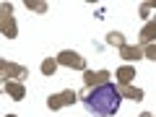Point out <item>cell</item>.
<instances>
[{
  "instance_id": "cell-15",
  "label": "cell",
  "mask_w": 156,
  "mask_h": 117,
  "mask_svg": "<svg viewBox=\"0 0 156 117\" xmlns=\"http://www.w3.org/2000/svg\"><path fill=\"white\" fill-rule=\"evenodd\" d=\"M62 99H65V107H73V104H76V99H78V94L73 89H65V91H62Z\"/></svg>"
},
{
  "instance_id": "cell-9",
  "label": "cell",
  "mask_w": 156,
  "mask_h": 117,
  "mask_svg": "<svg viewBox=\"0 0 156 117\" xmlns=\"http://www.w3.org/2000/svg\"><path fill=\"white\" fill-rule=\"evenodd\" d=\"M133 78H135V68L133 65H120V68H117V73H115V81L120 86L133 83Z\"/></svg>"
},
{
  "instance_id": "cell-1",
  "label": "cell",
  "mask_w": 156,
  "mask_h": 117,
  "mask_svg": "<svg viewBox=\"0 0 156 117\" xmlns=\"http://www.w3.org/2000/svg\"><path fill=\"white\" fill-rule=\"evenodd\" d=\"M120 101H122V94H120V89L115 83L86 89V94H83V107L94 117H115L120 112Z\"/></svg>"
},
{
  "instance_id": "cell-13",
  "label": "cell",
  "mask_w": 156,
  "mask_h": 117,
  "mask_svg": "<svg viewBox=\"0 0 156 117\" xmlns=\"http://www.w3.org/2000/svg\"><path fill=\"white\" fill-rule=\"evenodd\" d=\"M107 44H112V47H117V50H120V47H125L128 42H125V34H120V31H109V34H107Z\"/></svg>"
},
{
  "instance_id": "cell-14",
  "label": "cell",
  "mask_w": 156,
  "mask_h": 117,
  "mask_svg": "<svg viewBox=\"0 0 156 117\" xmlns=\"http://www.w3.org/2000/svg\"><path fill=\"white\" fill-rule=\"evenodd\" d=\"M26 8L31 13H47V8H50V5H47L44 0H26Z\"/></svg>"
},
{
  "instance_id": "cell-4",
  "label": "cell",
  "mask_w": 156,
  "mask_h": 117,
  "mask_svg": "<svg viewBox=\"0 0 156 117\" xmlns=\"http://www.w3.org/2000/svg\"><path fill=\"white\" fill-rule=\"evenodd\" d=\"M0 70L5 76V81H23L29 76V68L18 65V62H11V60H0Z\"/></svg>"
},
{
  "instance_id": "cell-19",
  "label": "cell",
  "mask_w": 156,
  "mask_h": 117,
  "mask_svg": "<svg viewBox=\"0 0 156 117\" xmlns=\"http://www.w3.org/2000/svg\"><path fill=\"white\" fill-rule=\"evenodd\" d=\"M5 117H18V115H5Z\"/></svg>"
},
{
  "instance_id": "cell-6",
  "label": "cell",
  "mask_w": 156,
  "mask_h": 117,
  "mask_svg": "<svg viewBox=\"0 0 156 117\" xmlns=\"http://www.w3.org/2000/svg\"><path fill=\"white\" fill-rule=\"evenodd\" d=\"M154 39H156V18H151L138 31V42H140V47H146V44H154Z\"/></svg>"
},
{
  "instance_id": "cell-10",
  "label": "cell",
  "mask_w": 156,
  "mask_h": 117,
  "mask_svg": "<svg viewBox=\"0 0 156 117\" xmlns=\"http://www.w3.org/2000/svg\"><path fill=\"white\" fill-rule=\"evenodd\" d=\"M120 94H122V99L143 101V89H138V86H133V83H128V86H120Z\"/></svg>"
},
{
  "instance_id": "cell-3",
  "label": "cell",
  "mask_w": 156,
  "mask_h": 117,
  "mask_svg": "<svg viewBox=\"0 0 156 117\" xmlns=\"http://www.w3.org/2000/svg\"><path fill=\"white\" fill-rule=\"evenodd\" d=\"M57 65H62V68H76V70H86V57L83 55H78L76 50H62V52H57Z\"/></svg>"
},
{
  "instance_id": "cell-17",
  "label": "cell",
  "mask_w": 156,
  "mask_h": 117,
  "mask_svg": "<svg viewBox=\"0 0 156 117\" xmlns=\"http://www.w3.org/2000/svg\"><path fill=\"white\" fill-rule=\"evenodd\" d=\"M143 57H148V60L156 62V44H146L143 47Z\"/></svg>"
},
{
  "instance_id": "cell-2",
  "label": "cell",
  "mask_w": 156,
  "mask_h": 117,
  "mask_svg": "<svg viewBox=\"0 0 156 117\" xmlns=\"http://www.w3.org/2000/svg\"><path fill=\"white\" fill-rule=\"evenodd\" d=\"M0 29H3V37L8 39H16L18 37V29H16V18H13V5L11 3H3L0 5Z\"/></svg>"
},
{
  "instance_id": "cell-5",
  "label": "cell",
  "mask_w": 156,
  "mask_h": 117,
  "mask_svg": "<svg viewBox=\"0 0 156 117\" xmlns=\"http://www.w3.org/2000/svg\"><path fill=\"white\" fill-rule=\"evenodd\" d=\"M112 73L109 70H83V86L86 89H96V86L109 83Z\"/></svg>"
},
{
  "instance_id": "cell-7",
  "label": "cell",
  "mask_w": 156,
  "mask_h": 117,
  "mask_svg": "<svg viewBox=\"0 0 156 117\" xmlns=\"http://www.w3.org/2000/svg\"><path fill=\"white\" fill-rule=\"evenodd\" d=\"M120 57H122L125 62H138L140 57H143V47L140 44H125V47H120Z\"/></svg>"
},
{
  "instance_id": "cell-12",
  "label": "cell",
  "mask_w": 156,
  "mask_h": 117,
  "mask_svg": "<svg viewBox=\"0 0 156 117\" xmlns=\"http://www.w3.org/2000/svg\"><path fill=\"white\" fill-rule=\"evenodd\" d=\"M47 107H50L52 112L62 109V107H65V99H62V91H60V94H50V96H47Z\"/></svg>"
},
{
  "instance_id": "cell-11",
  "label": "cell",
  "mask_w": 156,
  "mask_h": 117,
  "mask_svg": "<svg viewBox=\"0 0 156 117\" xmlns=\"http://www.w3.org/2000/svg\"><path fill=\"white\" fill-rule=\"evenodd\" d=\"M39 70H42V76H55L57 60H55V57H44V60H42V65H39Z\"/></svg>"
},
{
  "instance_id": "cell-16",
  "label": "cell",
  "mask_w": 156,
  "mask_h": 117,
  "mask_svg": "<svg viewBox=\"0 0 156 117\" xmlns=\"http://www.w3.org/2000/svg\"><path fill=\"white\" fill-rule=\"evenodd\" d=\"M138 16L140 18H146V21H151V11H154V5H151V3H140V8H138Z\"/></svg>"
},
{
  "instance_id": "cell-8",
  "label": "cell",
  "mask_w": 156,
  "mask_h": 117,
  "mask_svg": "<svg viewBox=\"0 0 156 117\" xmlns=\"http://www.w3.org/2000/svg\"><path fill=\"white\" fill-rule=\"evenodd\" d=\"M5 94L11 96L13 101H23L26 99V89H23L21 81H5Z\"/></svg>"
},
{
  "instance_id": "cell-18",
  "label": "cell",
  "mask_w": 156,
  "mask_h": 117,
  "mask_svg": "<svg viewBox=\"0 0 156 117\" xmlns=\"http://www.w3.org/2000/svg\"><path fill=\"white\" fill-rule=\"evenodd\" d=\"M138 117H154V115H151V112H140Z\"/></svg>"
}]
</instances>
